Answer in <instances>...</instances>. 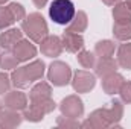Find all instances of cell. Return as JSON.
I'll list each match as a JSON object with an SVG mask.
<instances>
[{
  "label": "cell",
  "mask_w": 131,
  "mask_h": 129,
  "mask_svg": "<svg viewBox=\"0 0 131 129\" xmlns=\"http://www.w3.org/2000/svg\"><path fill=\"white\" fill-rule=\"evenodd\" d=\"M21 31L31 41L38 44L49 35L47 23L40 12H32L21 20Z\"/></svg>",
  "instance_id": "1"
},
{
  "label": "cell",
  "mask_w": 131,
  "mask_h": 129,
  "mask_svg": "<svg viewBox=\"0 0 131 129\" xmlns=\"http://www.w3.org/2000/svg\"><path fill=\"white\" fill-rule=\"evenodd\" d=\"M76 9L72 0H53L49 6V17L57 24H69Z\"/></svg>",
  "instance_id": "2"
},
{
  "label": "cell",
  "mask_w": 131,
  "mask_h": 129,
  "mask_svg": "<svg viewBox=\"0 0 131 129\" xmlns=\"http://www.w3.org/2000/svg\"><path fill=\"white\" fill-rule=\"evenodd\" d=\"M57 108V103L50 99H46V100H37V102H31L29 108L26 106L23 109V119L28 120V122H40L44 119L46 114L52 112L53 109Z\"/></svg>",
  "instance_id": "3"
},
{
  "label": "cell",
  "mask_w": 131,
  "mask_h": 129,
  "mask_svg": "<svg viewBox=\"0 0 131 129\" xmlns=\"http://www.w3.org/2000/svg\"><path fill=\"white\" fill-rule=\"evenodd\" d=\"M47 81L53 87H64L72 81V68L63 61H53L47 70Z\"/></svg>",
  "instance_id": "4"
},
{
  "label": "cell",
  "mask_w": 131,
  "mask_h": 129,
  "mask_svg": "<svg viewBox=\"0 0 131 129\" xmlns=\"http://www.w3.org/2000/svg\"><path fill=\"white\" fill-rule=\"evenodd\" d=\"M70 82L76 93H89L96 85V76L87 70H78V71H75Z\"/></svg>",
  "instance_id": "5"
},
{
  "label": "cell",
  "mask_w": 131,
  "mask_h": 129,
  "mask_svg": "<svg viewBox=\"0 0 131 129\" xmlns=\"http://www.w3.org/2000/svg\"><path fill=\"white\" fill-rule=\"evenodd\" d=\"M60 111L66 117L79 119V117L84 115V103H82L81 97H78L76 94H72V96H67L66 99L61 100Z\"/></svg>",
  "instance_id": "6"
},
{
  "label": "cell",
  "mask_w": 131,
  "mask_h": 129,
  "mask_svg": "<svg viewBox=\"0 0 131 129\" xmlns=\"http://www.w3.org/2000/svg\"><path fill=\"white\" fill-rule=\"evenodd\" d=\"M79 128H90V129H107V128H111L105 108L95 109V111L89 115V119H87L84 123H81Z\"/></svg>",
  "instance_id": "7"
},
{
  "label": "cell",
  "mask_w": 131,
  "mask_h": 129,
  "mask_svg": "<svg viewBox=\"0 0 131 129\" xmlns=\"http://www.w3.org/2000/svg\"><path fill=\"white\" fill-rule=\"evenodd\" d=\"M40 50L44 56L47 58H57L63 52V43L61 38L57 35H47L41 43H40Z\"/></svg>",
  "instance_id": "8"
},
{
  "label": "cell",
  "mask_w": 131,
  "mask_h": 129,
  "mask_svg": "<svg viewBox=\"0 0 131 129\" xmlns=\"http://www.w3.org/2000/svg\"><path fill=\"white\" fill-rule=\"evenodd\" d=\"M12 52L15 53V56L20 62H26L37 56V47L31 43V40H23V38L14 46Z\"/></svg>",
  "instance_id": "9"
},
{
  "label": "cell",
  "mask_w": 131,
  "mask_h": 129,
  "mask_svg": "<svg viewBox=\"0 0 131 129\" xmlns=\"http://www.w3.org/2000/svg\"><path fill=\"white\" fill-rule=\"evenodd\" d=\"M3 105H5V108L14 109V111H23L28 106V97L25 93H21L18 90L8 91L3 99Z\"/></svg>",
  "instance_id": "10"
},
{
  "label": "cell",
  "mask_w": 131,
  "mask_h": 129,
  "mask_svg": "<svg viewBox=\"0 0 131 129\" xmlns=\"http://www.w3.org/2000/svg\"><path fill=\"white\" fill-rule=\"evenodd\" d=\"M63 49H66L70 53H78L81 49H84V36L81 33L70 32L66 29V32L61 35Z\"/></svg>",
  "instance_id": "11"
},
{
  "label": "cell",
  "mask_w": 131,
  "mask_h": 129,
  "mask_svg": "<svg viewBox=\"0 0 131 129\" xmlns=\"http://www.w3.org/2000/svg\"><path fill=\"white\" fill-rule=\"evenodd\" d=\"M23 38V31L20 29H15V28H11V29H6L5 32L0 33V47L3 50H12L14 46Z\"/></svg>",
  "instance_id": "12"
},
{
  "label": "cell",
  "mask_w": 131,
  "mask_h": 129,
  "mask_svg": "<svg viewBox=\"0 0 131 129\" xmlns=\"http://www.w3.org/2000/svg\"><path fill=\"white\" fill-rule=\"evenodd\" d=\"M23 122V115L18 114V111L9 109V108H3V111L0 112V126L2 129H11L20 126Z\"/></svg>",
  "instance_id": "13"
},
{
  "label": "cell",
  "mask_w": 131,
  "mask_h": 129,
  "mask_svg": "<svg viewBox=\"0 0 131 129\" xmlns=\"http://www.w3.org/2000/svg\"><path fill=\"white\" fill-rule=\"evenodd\" d=\"M124 76L122 74H119V73H110V74H107V76H104L102 78V90L107 93V94H110V96H113V94H116V93H119V88H121V85L124 84Z\"/></svg>",
  "instance_id": "14"
},
{
  "label": "cell",
  "mask_w": 131,
  "mask_h": 129,
  "mask_svg": "<svg viewBox=\"0 0 131 129\" xmlns=\"http://www.w3.org/2000/svg\"><path fill=\"white\" fill-rule=\"evenodd\" d=\"M105 111H107L110 125L114 126V128H119V122L122 120V115H124V105H122V102L117 100V99L111 100L110 106H105Z\"/></svg>",
  "instance_id": "15"
},
{
  "label": "cell",
  "mask_w": 131,
  "mask_h": 129,
  "mask_svg": "<svg viewBox=\"0 0 131 129\" xmlns=\"http://www.w3.org/2000/svg\"><path fill=\"white\" fill-rule=\"evenodd\" d=\"M117 61H114V58H99V61L95 64V74L99 78H104L110 73H114L117 70Z\"/></svg>",
  "instance_id": "16"
},
{
  "label": "cell",
  "mask_w": 131,
  "mask_h": 129,
  "mask_svg": "<svg viewBox=\"0 0 131 129\" xmlns=\"http://www.w3.org/2000/svg\"><path fill=\"white\" fill-rule=\"evenodd\" d=\"M52 96V87L47 82H38L37 85H34L31 93H29V100L37 102V100H46L50 99Z\"/></svg>",
  "instance_id": "17"
},
{
  "label": "cell",
  "mask_w": 131,
  "mask_h": 129,
  "mask_svg": "<svg viewBox=\"0 0 131 129\" xmlns=\"http://www.w3.org/2000/svg\"><path fill=\"white\" fill-rule=\"evenodd\" d=\"M87 24H89L87 14H85L84 11H78V12H75L72 21L67 24V26H69L67 31L75 32V33H81V32H84V31L87 29Z\"/></svg>",
  "instance_id": "18"
},
{
  "label": "cell",
  "mask_w": 131,
  "mask_h": 129,
  "mask_svg": "<svg viewBox=\"0 0 131 129\" xmlns=\"http://www.w3.org/2000/svg\"><path fill=\"white\" fill-rule=\"evenodd\" d=\"M44 68H46V65H44V62L41 59H35L32 62H29L28 65H25V71H26V74H28V78H29L31 82L40 81L43 78Z\"/></svg>",
  "instance_id": "19"
},
{
  "label": "cell",
  "mask_w": 131,
  "mask_h": 129,
  "mask_svg": "<svg viewBox=\"0 0 131 129\" xmlns=\"http://www.w3.org/2000/svg\"><path fill=\"white\" fill-rule=\"evenodd\" d=\"M11 84L15 88H18V90L29 87L31 81H29V78H28V74L25 71V67H17V68L12 70V73H11Z\"/></svg>",
  "instance_id": "20"
},
{
  "label": "cell",
  "mask_w": 131,
  "mask_h": 129,
  "mask_svg": "<svg viewBox=\"0 0 131 129\" xmlns=\"http://www.w3.org/2000/svg\"><path fill=\"white\" fill-rule=\"evenodd\" d=\"M113 35L119 41H130L131 40V20L130 21H121L113 24Z\"/></svg>",
  "instance_id": "21"
},
{
  "label": "cell",
  "mask_w": 131,
  "mask_h": 129,
  "mask_svg": "<svg viewBox=\"0 0 131 129\" xmlns=\"http://www.w3.org/2000/svg\"><path fill=\"white\" fill-rule=\"evenodd\" d=\"M117 64L125 70H131V43L125 41L117 49Z\"/></svg>",
  "instance_id": "22"
},
{
  "label": "cell",
  "mask_w": 131,
  "mask_h": 129,
  "mask_svg": "<svg viewBox=\"0 0 131 129\" xmlns=\"http://www.w3.org/2000/svg\"><path fill=\"white\" fill-rule=\"evenodd\" d=\"M114 50H116V44L110 40L98 41L95 46V55L99 58H110L114 55Z\"/></svg>",
  "instance_id": "23"
},
{
  "label": "cell",
  "mask_w": 131,
  "mask_h": 129,
  "mask_svg": "<svg viewBox=\"0 0 131 129\" xmlns=\"http://www.w3.org/2000/svg\"><path fill=\"white\" fill-rule=\"evenodd\" d=\"M18 59L15 56V53L12 50H3L0 53V68L2 70H12V68H17L18 67Z\"/></svg>",
  "instance_id": "24"
},
{
  "label": "cell",
  "mask_w": 131,
  "mask_h": 129,
  "mask_svg": "<svg viewBox=\"0 0 131 129\" xmlns=\"http://www.w3.org/2000/svg\"><path fill=\"white\" fill-rule=\"evenodd\" d=\"M113 18L116 23H121V21H130L131 20V9L128 8L127 3H122L119 2L117 5H114L113 8Z\"/></svg>",
  "instance_id": "25"
},
{
  "label": "cell",
  "mask_w": 131,
  "mask_h": 129,
  "mask_svg": "<svg viewBox=\"0 0 131 129\" xmlns=\"http://www.w3.org/2000/svg\"><path fill=\"white\" fill-rule=\"evenodd\" d=\"M76 59H78V62L81 64L82 68H93L95 64H96V56H95V53H92V52H89V50H84V49H81V50L78 52Z\"/></svg>",
  "instance_id": "26"
},
{
  "label": "cell",
  "mask_w": 131,
  "mask_h": 129,
  "mask_svg": "<svg viewBox=\"0 0 131 129\" xmlns=\"http://www.w3.org/2000/svg\"><path fill=\"white\" fill-rule=\"evenodd\" d=\"M15 23V18L8 6H0V29H8Z\"/></svg>",
  "instance_id": "27"
},
{
  "label": "cell",
  "mask_w": 131,
  "mask_h": 129,
  "mask_svg": "<svg viewBox=\"0 0 131 129\" xmlns=\"http://www.w3.org/2000/svg\"><path fill=\"white\" fill-rule=\"evenodd\" d=\"M57 126L58 128H64V129H70V128H79L81 123L78 122V119H70V117L61 115V117L57 119Z\"/></svg>",
  "instance_id": "28"
},
{
  "label": "cell",
  "mask_w": 131,
  "mask_h": 129,
  "mask_svg": "<svg viewBox=\"0 0 131 129\" xmlns=\"http://www.w3.org/2000/svg\"><path fill=\"white\" fill-rule=\"evenodd\" d=\"M8 8H9V11L12 12V15H14V18H15V21H21V20L26 17V11H25V8H23L20 3L12 2V3H9V5H8Z\"/></svg>",
  "instance_id": "29"
},
{
  "label": "cell",
  "mask_w": 131,
  "mask_h": 129,
  "mask_svg": "<svg viewBox=\"0 0 131 129\" xmlns=\"http://www.w3.org/2000/svg\"><path fill=\"white\" fill-rule=\"evenodd\" d=\"M119 96L124 103H131V82L124 81V84L119 88Z\"/></svg>",
  "instance_id": "30"
},
{
  "label": "cell",
  "mask_w": 131,
  "mask_h": 129,
  "mask_svg": "<svg viewBox=\"0 0 131 129\" xmlns=\"http://www.w3.org/2000/svg\"><path fill=\"white\" fill-rule=\"evenodd\" d=\"M11 85V76H8L5 71H0V94H6Z\"/></svg>",
  "instance_id": "31"
},
{
  "label": "cell",
  "mask_w": 131,
  "mask_h": 129,
  "mask_svg": "<svg viewBox=\"0 0 131 129\" xmlns=\"http://www.w3.org/2000/svg\"><path fill=\"white\" fill-rule=\"evenodd\" d=\"M32 2H34V5H35L37 8H44L46 3H47L49 0H32Z\"/></svg>",
  "instance_id": "32"
},
{
  "label": "cell",
  "mask_w": 131,
  "mask_h": 129,
  "mask_svg": "<svg viewBox=\"0 0 131 129\" xmlns=\"http://www.w3.org/2000/svg\"><path fill=\"white\" fill-rule=\"evenodd\" d=\"M107 6H114V5H117L119 2H122V0H102Z\"/></svg>",
  "instance_id": "33"
},
{
  "label": "cell",
  "mask_w": 131,
  "mask_h": 129,
  "mask_svg": "<svg viewBox=\"0 0 131 129\" xmlns=\"http://www.w3.org/2000/svg\"><path fill=\"white\" fill-rule=\"evenodd\" d=\"M3 108H5V105H3V102H2V100H0V112H2V111H3Z\"/></svg>",
  "instance_id": "34"
},
{
  "label": "cell",
  "mask_w": 131,
  "mask_h": 129,
  "mask_svg": "<svg viewBox=\"0 0 131 129\" xmlns=\"http://www.w3.org/2000/svg\"><path fill=\"white\" fill-rule=\"evenodd\" d=\"M6 2H8V0H0V6H3V5H5Z\"/></svg>",
  "instance_id": "35"
},
{
  "label": "cell",
  "mask_w": 131,
  "mask_h": 129,
  "mask_svg": "<svg viewBox=\"0 0 131 129\" xmlns=\"http://www.w3.org/2000/svg\"><path fill=\"white\" fill-rule=\"evenodd\" d=\"M125 3H127V5H128V8H130V9H131V0H127V2H125Z\"/></svg>",
  "instance_id": "36"
},
{
  "label": "cell",
  "mask_w": 131,
  "mask_h": 129,
  "mask_svg": "<svg viewBox=\"0 0 131 129\" xmlns=\"http://www.w3.org/2000/svg\"><path fill=\"white\" fill-rule=\"evenodd\" d=\"M0 128H2V126H0Z\"/></svg>",
  "instance_id": "37"
}]
</instances>
